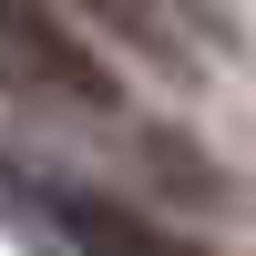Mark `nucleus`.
I'll list each match as a JSON object with an SVG mask.
<instances>
[{"instance_id":"2","label":"nucleus","mask_w":256,"mask_h":256,"mask_svg":"<svg viewBox=\"0 0 256 256\" xmlns=\"http://www.w3.org/2000/svg\"><path fill=\"white\" fill-rule=\"evenodd\" d=\"M41 205H52V226L72 236V256H205V246L164 236L154 216H134V205H113V195H82V184H41Z\"/></svg>"},{"instance_id":"1","label":"nucleus","mask_w":256,"mask_h":256,"mask_svg":"<svg viewBox=\"0 0 256 256\" xmlns=\"http://www.w3.org/2000/svg\"><path fill=\"white\" fill-rule=\"evenodd\" d=\"M0 52H20V72L72 92V102H123V82L92 62V41L72 31L62 0H0Z\"/></svg>"},{"instance_id":"3","label":"nucleus","mask_w":256,"mask_h":256,"mask_svg":"<svg viewBox=\"0 0 256 256\" xmlns=\"http://www.w3.org/2000/svg\"><path fill=\"white\" fill-rule=\"evenodd\" d=\"M62 10H82L92 31H113L123 52H144L154 72H195V52H174V20H164L154 0H62Z\"/></svg>"}]
</instances>
